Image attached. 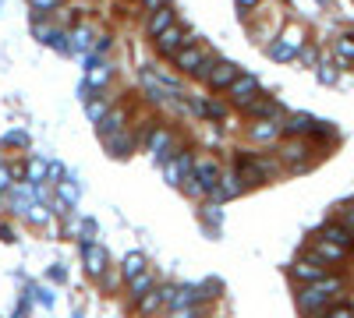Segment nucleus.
Listing matches in <instances>:
<instances>
[{"label":"nucleus","instance_id":"f03ea898","mask_svg":"<svg viewBox=\"0 0 354 318\" xmlns=\"http://www.w3.org/2000/svg\"><path fill=\"white\" fill-rule=\"evenodd\" d=\"M234 170L241 173V181L252 191V188H262V184L277 181V173L283 170V163L277 156H266V152H238L234 156Z\"/></svg>","mask_w":354,"mask_h":318},{"label":"nucleus","instance_id":"37998d69","mask_svg":"<svg viewBox=\"0 0 354 318\" xmlns=\"http://www.w3.org/2000/svg\"><path fill=\"white\" fill-rule=\"evenodd\" d=\"M319 318H354V308H351V304H340V301H337L333 308H326V311H322Z\"/></svg>","mask_w":354,"mask_h":318},{"label":"nucleus","instance_id":"a878e982","mask_svg":"<svg viewBox=\"0 0 354 318\" xmlns=\"http://www.w3.org/2000/svg\"><path fill=\"white\" fill-rule=\"evenodd\" d=\"M198 216H202L205 230H209V234H216V230L223 226V201H213V198H202V206H198Z\"/></svg>","mask_w":354,"mask_h":318},{"label":"nucleus","instance_id":"dca6fc26","mask_svg":"<svg viewBox=\"0 0 354 318\" xmlns=\"http://www.w3.org/2000/svg\"><path fill=\"white\" fill-rule=\"evenodd\" d=\"M315 117L312 113H301V110H294V113H283V138H312L315 135Z\"/></svg>","mask_w":354,"mask_h":318},{"label":"nucleus","instance_id":"393cba45","mask_svg":"<svg viewBox=\"0 0 354 318\" xmlns=\"http://www.w3.org/2000/svg\"><path fill=\"white\" fill-rule=\"evenodd\" d=\"M153 286H156V276H153L149 269H145V272H138V276H131V279L124 283V294H128V304H135L138 297H145V294L153 290Z\"/></svg>","mask_w":354,"mask_h":318},{"label":"nucleus","instance_id":"0eeeda50","mask_svg":"<svg viewBox=\"0 0 354 318\" xmlns=\"http://www.w3.org/2000/svg\"><path fill=\"white\" fill-rule=\"evenodd\" d=\"M50 18H53V14H32V36H36L43 46H53L57 53H68V28L53 25Z\"/></svg>","mask_w":354,"mask_h":318},{"label":"nucleus","instance_id":"4be33fe9","mask_svg":"<svg viewBox=\"0 0 354 318\" xmlns=\"http://www.w3.org/2000/svg\"><path fill=\"white\" fill-rule=\"evenodd\" d=\"M227 113H230V103L227 99H220L216 92L213 96H202V121L205 124H216L220 128L227 121Z\"/></svg>","mask_w":354,"mask_h":318},{"label":"nucleus","instance_id":"603ef678","mask_svg":"<svg viewBox=\"0 0 354 318\" xmlns=\"http://www.w3.org/2000/svg\"><path fill=\"white\" fill-rule=\"evenodd\" d=\"M315 4H319V8H330V0H315Z\"/></svg>","mask_w":354,"mask_h":318},{"label":"nucleus","instance_id":"49530a36","mask_svg":"<svg viewBox=\"0 0 354 318\" xmlns=\"http://www.w3.org/2000/svg\"><path fill=\"white\" fill-rule=\"evenodd\" d=\"M68 177V170H64V163L61 159H50V170H46V181L50 184H57V181H64Z\"/></svg>","mask_w":354,"mask_h":318},{"label":"nucleus","instance_id":"7c9ffc66","mask_svg":"<svg viewBox=\"0 0 354 318\" xmlns=\"http://www.w3.org/2000/svg\"><path fill=\"white\" fill-rule=\"evenodd\" d=\"M333 57L337 64H354V32H340L333 39Z\"/></svg>","mask_w":354,"mask_h":318},{"label":"nucleus","instance_id":"412c9836","mask_svg":"<svg viewBox=\"0 0 354 318\" xmlns=\"http://www.w3.org/2000/svg\"><path fill=\"white\" fill-rule=\"evenodd\" d=\"M195 173H198V181L205 184V198H209V191L220 184L223 177V166L213 159V156H195Z\"/></svg>","mask_w":354,"mask_h":318},{"label":"nucleus","instance_id":"ddd939ff","mask_svg":"<svg viewBox=\"0 0 354 318\" xmlns=\"http://www.w3.org/2000/svg\"><path fill=\"white\" fill-rule=\"evenodd\" d=\"M308 251L312 255H319L322 262H326L330 269L333 266H344L347 258H351V248H344V244H333V241H326V237H315L312 234V244H308Z\"/></svg>","mask_w":354,"mask_h":318},{"label":"nucleus","instance_id":"6e6552de","mask_svg":"<svg viewBox=\"0 0 354 318\" xmlns=\"http://www.w3.org/2000/svg\"><path fill=\"white\" fill-rule=\"evenodd\" d=\"M245 138L252 146H277L283 138V117H262V121H252L245 128Z\"/></svg>","mask_w":354,"mask_h":318},{"label":"nucleus","instance_id":"f704fd0d","mask_svg":"<svg viewBox=\"0 0 354 318\" xmlns=\"http://www.w3.org/2000/svg\"><path fill=\"white\" fill-rule=\"evenodd\" d=\"M315 78H319L322 85H337V81H340V68L330 64V61H319V64H315Z\"/></svg>","mask_w":354,"mask_h":318},{"label":"nucleus","instance_id":"79ce46f5","mask_svg":"<svg viewBox=\"0 0 354 318\" xmlns=\"http://www.w3.org/2000/svg\"><path fill=\"white\" fill-rule=\"evenodd\" d=\"M170 318H205L202 304H188V308H170Z\"/></svg>","mask_w":354,"mask_h":318},{"label":"nucleus","instance_id":"9d476101","mask_svg":"<svg viewBox=\"0 0 354 318\" xmlns=\"http://www.w3.org/2000/svg\"><path fill=\"white\" fill-rule=\"evenodd\" d=\"M82 266H85V276L103 279L110 269V251L96 241H82Z\"/></svg>","mask_w":354,"mask_h":318},{"label":"nucleus","instance_id":"423d86ee","mask_svg":"<svg viewBox=\"0 0 354 318\" xmlns=\"http://www.w3.org/2000/svg\"><path fill=\"white\" fill-rule=\"evenodd\" d=\"M259 92H262L259 78H255L252 71H241L238 78H234V81L227 85V92H223V96H227V103H230L234 110H245V106H248V103H252Z\"/></svg>","mask_w":354,"mask_h":318},{"label":"nucleus","instance_id":"c85d7f7f","mask_svg":"<svg viewBox=\"0 0 354 318\" xmlns=\"http://www.w3.org/2000/svg\"><path fill=\"white\" fill-rule=\"evenodd\" d=\"M110 106H113V99H110L106 92H96L93 99H85V117L93 121V124H100L106 113H110Z\"/></svg>","mask_w":354,"mask_h":318},{"label":"nucleus","instance_id":"8fccbe9b","mask_svg":"<svg viewBox=\"0 0 354 318\" xmlns=\"http://www.w3.org/2000/svg\"><path fill=\"white\" fill-rule=\"evenodd\" d=\"M138 4L145 8V14H149V11H156V8H163V4H170V0H138Z\"/></svg>","mask_w":354,"mask_h":318},{"label":"nucleus","instance_id":"2f4dec72","mask_svg":"<svg viewBox=\"0 0 354 318\" xmlns=\"http://www.w3.org/2000/svg\"><path fill=\"white\" fill-rule=\"evenodd\" d=\"M266 57H270V61H277V64H290V61H298V50L287 46V43L277 36L270 46H266Z\"/></svg>","mask_w":354,"mask_h":318},{"label":"nucleus","instance_id":"1a4fd4ad","mask_svg":"<svg viewBox=\"0 0 354 318\" xmlns=\"http://www.w3.org/2000/svg\"><path fill=\"white\" fill-rule=\"evenodd\" d=\"M192 170H195V156H192L188 146H181V149H177V152L163 163V177H167L170 188H181V181L188 177Z\"/></svg>","mask_w":354,"mask_h":318},{"label":"nucleus","instance_id":"c756f323","mask_svg":"<svg viewBox=\"0 0 354 318\" xmlns=\"http://www.w3.org/2000/svg\"><path fill=\"white\" fill-rule=\"evenodd\" d=\"M117 269H121V276H124V283H128L131 276H138V272L149 269V262H145V255H142V251H128V255L121 258V266H117Z\"/></svg>","mask_w":354,"mask_h":318},{"label":"nucleus","instance_id":"a19ab883","mask_svg":"<svg viewBox=\"0 0 354 318\" xmlns=\"http://www.w3.org/2000/svg\"><path fill=\"white\" fill-rule=\"evenodd\" d=\"M113 50V36L110 32H100L96 36V43H93V50H88V53H93V57H106Z\"/></svg>","mask_w":354,"mask_h":318},{"label":"nucleus","instance_id":"58836bf2","mask_svg":"<svg viewBox=\"0 0 354 318\" xmlns=\"http://www.w3.org/2000/svg\"><path fill=\"white\" fill-rule=\"evenodd\" d=\"M68 4V0H28V8H32V14H57Z\"/></svg>","mask_w":354,"mask_h":318},{"label":"nucleus","instance_id":"f257e3e1","mask_svg":"<svg viewBox=\"0 0 354 318\" xmlns=\"http://www.w3.org/2000/svg\"><path fill=\"white\" fill-rule=\"evenodd\" d=\"M344 286H347V279L344 276H322L319 283H308V286H301L298 290V297H294V304H298V311L305 315V318H319L326 308H333L337 301H340V294H344Z\"/></svg>","mask_w":354,"mask_h":318},{"label":"nucleus","instance_id":"bb28decb","mask_svg":"<svg viewBox=\"0 0 354 318\" xmlns=\"http://www.w3.org/2000/svg\"><path fill=\"white\" fill-rule=\"evenodd\" d=\"M46 170H50V159L32 156V159L21 163V181H25V184H50V181H46Z\"/></svg>","mask_w":354,"mask_h":318},{"label":"nucleus","instance_id":"20e7f679","mask_svg":"<svg viewBox=\"0 0 354 318\" xmlns=\"http://www.w3.org/2000/svg\"><path fill=\"white\" fill-rule=\"evenodd\" d=\"M192 43H198L192 28L181 25V21H174L167 32H160V36L153 39V50H156L160 61H174V53H177V50H185V46H192Z\"/></svg>","mask_w":354,"mask_h":318},{"label":"nucleus","instance_id":"6ab92c4d","mask_svg":"<svg viewBox=\"0 0 354 318\" xmlns=\"http://www.w3.org/2000/svg\"><path fill=\"white\" fill-rule=\"evenodd\" d=\"M93 43H96V32H93V25H85V21H78V25H71L68 28V53H88L93 50Z\"/></svg>","mask_w":354,"mask_h":318},{"label":"nucleus","instance_id":"4468645a","mask_svg":"<svg viewBox=\"0 0 354 318\" xmlns=\"http://www.w3.org/2000/svg\"><path fill=\"white\" fill-rule=\"evenodd\" d=\"M248 191V184L241 181V173L238 170H223V177H220V184L209 191V198L213 201H234V198H241Z\"/></svg>","mask_w":354,"mask_h":318},{"label":"nucleus","instance_id":"b1692460","mask_svg":"<svg viewBox=\"0 0 354 318\" xmlns=\"http://www.w3.org/2000/svg\"><path fill=\"white\" fill-rule=\"evenodd\" d=\"M315 237H326V241H333V244H344V248H351L354 251V234L340 223V219H326L319 230H315Z\"/></svg>","mask_w":354,"mask_h":318},{"label":"nucleus","instance_id":"e433bc0d","mask_svg":"<svg viewBox=\"0 0 354 318\" xmlns=\"http://www.w3.org/2000/svg\"><path fill=\"white\" fill-rule=\"evenodd\" d=\"M220 61V57L213 53V50H205V57H202V61H198V68L192 71V81H205V78H209V71H213V64Z\"/></svg>","mask_w":354,"mask_h":318},{"label":"nucleus","instance_id":"2eb2a0df","mask_svg":"<svg viewBox=\"0 0 354 318\" xmlns=\"http://www.w3.org/2000/svg\"><path fill=\"white\" fill-rule=\"evenodd\" d=\"M103 141V149L113 156V159H128L135 149H138V138H135V131H113V135H106V138H100Z\"/></svg>","mask_w":354,"mask_h":318},{"label":"nucleus","instance_id":"473e14b6","mask_svg":"<svg viewBox=\"0 0 354 318\" xmlns=\"http://www.w3.org/2000/svg\"><path fill=\"white\" fill-rule=\"evenodd\" d=\"M50 216H53V209L46 206V201H32V206H28V212H25V223H32V226H46V223H50Z\"/></svg>","mask_w":354,"mask_h":318},{"label":"nucleus","instance_id":"ea45409f","mask_svg":"<svg viewBox=\"0 0 354 318\" xmlns=\"http://www.w3.org/2000/svg\"><path fill=\"white\" fill-rule=\"evenodd\" d=\"M298 61H301L305 68H315V64H319V46H315V43H305V46L298 50Z\"/></svg>","mask_w":354,"mask_h":318},{"label":"nucleus","instance_id":"09e8293b","mask_svg":"<svg viewBox=\"0 0 354 318\" xmlns=\"http://www.w3.org/2000/svg\"><path fill=\"white\" fill-rule=\"evenodd\" d=\"M234 4H238V11H241V18H248L259 4H262V0H234Z\"/></svg>","mask_w":354,"mask_h":318},{"label":"nucleus","instance_id":"39448f33","mask_svg":"<svg viewBox=\"0 0 354 318\" xmlns=\"http://www.w3.org/2000/svg\"><path fill=\"white\" fill-rule=\"evenodd\" d=\"M287 272H290V279L298 283V286H308V283H319L322 276H330V266L322 262L319 255L305 251L301 258H294V262H290V269H287Z\"/></svg>","mask_w":354,"mask_h":318},{"label":"nucleus","instance_id":"4c0bfd02","mask_svg":"<svg viewBox=\"0 0 354 318\" xmlns=\"http://www.w3.org/2000/svg\"><path fill=\"white\" fill-rule=\"evenodd\" d=\"M181 191H185L188 198H205V184L198 181V173H195V170H192L188 177L181 181Z\"/></svg>","mask_w":354,"mask_h":318},{"label":"nucleus","instance_id":"c03bdc74","mask_svg":"<svg viewBox=\"0 0 354 318\" xmlns=\"http://www.w3.org/2000/svg\"><path fill=\"white\" fill-rule=\"evenodd\" d=\"M337 219L351 230V234H354V201H344V206L337 209Z\"/></svg>","mask_w":354,"mask_h":318},{"label":"nucleus","instance_id":"f8f14e48","mask_svg":"<svg viewBox=\"0 0 354 318\" xmlns=\"http://www.w3.org/2000/svg\"><path fill=\"white\" fill-rule=\"evenodd\" d=\"M170 294H174V286H153V290L145 294V297H138L131 308H135L138 318H153L156 311H163L170 304Z\"/></svg>","mask_w":354,"mask_h":318},{"label":"nucleus","instance_id":"3c124183","mask_svg":"<svg viewBox=\"0 0 354 318\" xmlns=\"http://www.w3.org/2000/svg\"><path fill=\"white\" fill-rule=\"evenodd\" d=\"M0 237H4V241H18V237H15V230H11V226H0Z\"/></svg>","mask_w":354,"mask_h":318},{"label":"nucleus","instance_id":"a211bd4d","mask_svg":"<svg viewBox=\"0 0 354 318\" xmlns=\"http://www.w3.org/2000/svg\"><path fill=\"white\" fill-rule=\"evenodd\" d=\"M205 50H209V46H202V43H192V46H185V50H177L174 61H170L174 71L181 74V78H192V71L198 68V61L205 57Z\"/></svg>","mask_w":354,"mask_h":318},{"label":"nucleus","instance_id":"f3484780","mask_svg":"<svg viewBox=\"0 0 354 318\" xmlns=\"http://www.w3.org/2000/svg\"><path fill=\"white\" fill-rule=\"evenodd\" d=\"M238 74H241V68L234 64V61H216L213 71H209V78H205L202 85H205L209 92H227V85L238 78Z\"/></svg>","mask_w":354,"mask_h":318},{"label":"nucleus","instance_id":"aec40b11","mask_svg":"<svg viewBox=\"0 0 354 318\" xmlns=\"http://www.w3.org/2000/svg\"><path fill=\"white\" fill-rule=\"evenodd\" d=\"M177 21V11H174V4H163V8H156V11H149L145 14V36L149 39H156L160 32H167V28Z\"/></svg>","mask_w":354,"mask_h":318},{"label":"nucleus","instance_id":"72a5a7b5","mask_svg":"<svg viewBox=\"0 0 354 318\" xmlns=\"http://www.w3.org/2000/svg\"><path fill=\"white\" fill-rule=\"evenodd\" d=\"M280 39H283L287 46H294V50H301V46L308 43V32H305L301 25H287L283 32H280Z\"/></svg>","mask_w":354,"mask_h":318},{"label":"nucleus","instance_id":"5701e85b","mask_svg":"<svg viewBox=\"0 0 354 318\" xmlns=\"http://www.w3.org/2000/svg\"><path fill=\"white\" fill-rule=\"evenodd\" d=\"M128 117H131V106H110V113L96 124L100 138H106V135H113V131H124V128H128Z\"/></svg>","mask_w":354,"mask_h":318},{"label":"nucleus","instance_id":"c9c22d12","mask_svg":"<svg viewBox=\"0 0 354 318\" xmlns=\"http://www.w3.org/2000/svg\"><path fill=\"white\" fill-rule=\"evenodd\" d=\"M0 146H4V149H28V131H25V128L8 131L4 138H0Z\"/></svg>","mask_w":354,"mask_h":318},{"label":"nucleus","instance_id":"9b49d317","mask_svg":"<svg viewBox=\"0 0 354 318\" xmlns=\"http://www.w3.org/2000/svg\"><path fill=\"white\" fill-rule=\"evenodd\" d=\"M241 117H248V121H262V117H283V106H280V99L273 96V92H259L245 110H238Z\"/></svg>","mask_w":354,"mask_h":318},{"label":"nucleus","instance_id":"de8ad7c7","mask_svg":"<svg viewBox=\"0 0 354 318\" xmlns=\"http://www.w3.org/2000/svg\"><path fill=\"white\" fill-rule=\"evenodd\" d=\"M78 237H82V241H93V237H96V223H93V219H82V223H78Z\"/></svg>","mask_w":354,"mask_h":318},{"label":"nucleus","instance_id":"cd10ccee","mask_svg":"<svg viewBox=\"0 0 354 318\" xmlns=\"http://www.w3.org/2000/svg\"><path fill=\"white\" fill-rule=\"evenodd\" d=\"M188 304H202V297H198V283L174 286V294H170V304H167V308H188Z\"/></svg>","mask_w":354,"mask_h":318},{"label":"nucleus","instance_id":"7ed1b4c3","mask_svg":"<svg viewBox=\"0 0 354 318\" xmlns=\"http://www.w3.org/2000/svg\"><path fill=\"white\" fill-rule=\"evenodd\" d=\"M315 146L312 138H280L277 141V159L283 163L287 173H305L315 166Z\"/></svg>","mask_w":354,"mask_h":318},{"label":"nucleus","instance_id":"a18cd8bd","mask_svg":"<svg viewBox=\"0 0 354 318\" xmlns=\"http://www.w3.org/2000/svg\"><path fill=\"white\" fill-rule=\"evenodd\" d=\"M220 290H223V286H220L216 279H205V283H198V297H202V301H213Z\"/></svg>","mask_w":354,"mask_h":318}]
</instances>
